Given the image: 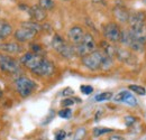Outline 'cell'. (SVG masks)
<instances>
[{"instance_id":"6da1fadb","label":"cell","mask_w":146,"mask_h":140,"mask_svg":"<svg viewBox=\"0 0 146 140\" xmlns=\"http://www.w3.org/2000/svg\"><path fill=\"white\" fill-rule=\"evenodd\" d=\"M82 64L89 70L96 71L100 69H108L112 64V61L104 52L94 51L82 57Z\"/></svg>"},{"instance_id":"7a4b0ae2","label":"cell","mask_w":146,"mask_h":140,"mask_svg":"<svg viewBox=\"0 0 146 140\" xmlns=\"http://www.w3.org/2000/svg\"><path fill=\"white\" fill-rule=\"evenodd\" d=\"M120 42L125 45H127L129 48H131L133 51L136 52H143L144 51V45L145 42L142 40L141 38H138L135 34H133L129 29L121 32V39Z\"/></svg>"},{"instance_id":"3957f363","label":"cell","mask_w":146,"mask_h":140,"mask_svg":"<svg viewBox=\"0 0 146 140\" xmlns=\"http://www.w3.org/2000/svg\"><path fill=\"white\" fill-rule=\"evenodd\" d=\"M74 51H75V53L78 55H80L81 57H83V56H86V55H88L90 53L94 52L96 51V40L92 37L91 34H88V33L84 34L82 40L78 45H75Z\"/></svg>"},{"instance_id":"277c9868","label":"cell","mask_w":146,"mask_h":140,"mask_svg":"<svg viewBox=\"0 0 146 140\" xmlns=\"http://www.w3.org/2000/svg\"><path fill=\"white\" fill-rule=\"evenodd\" d=\"M15 87H16V91L18 92V94L21 98H27L35 91L36 83L26 76H21L16 80Z\"/></svg>"},{"instance_id":"5b68a950","label":"cell","mask_w":146,"mask_h":140,"mask_svg":"<svg viewBox=\"0 0 146 140\" xmlns=\"http://www.w3.org/2000/svg\"><path fill=\"white\" fill-rule=\"evenodd\" d=\"M52 46L58 54H61L63 57L65 58H71L74 55V48L72 46H70L69 44L65 43V40L61 37L60 35H54L52 39Z\"/></svg>"},{"instance_id":"8992f818","label":"cell","mask_w":146,"mask_h":140,"mask_svg":"<svg viewBox=\"0 0 146 140\" xmlns=\"http://www.w3.org/2000/svg\"><path fill=\"white\" fill-rule=\"evenodd\" d=\"M0 69L8 74H17L20 72V65L14 57L0 54Z\"/></svg>"},{"instance_id":"52a82bcc","label":"cell","mask_w":146,"mask_h":140,"mask_svg":"<svg viewBox=\"0 0 146 140\" xmlns=\"http://www.w3.org/2000/svg\"><path fill=\"white\" fill-rule=\"evenodd\" d=\"M42 59H43V57H42L40 55L35 54V53H33V52H29V53L24 54V55L21 56L20 63H21L25 67H27V69H29L31 71H33L34 69H36L37 66L39 65V63L42 62Z\"/></svg>"},{"instance_id":"ba28073f","label":"cell","mask_w":146,"mask_h":140,"mask_svg":"<svg viewBox=\"0 0 146 140\" xmlns=\"http://www.w3.org/2000/svg\"><path fill=\"white\" fill-rule=\"evenodd\" d=\"M104 35L111 43H118L121 39V30L116 24L109 22L104 28Z\"/></svg>"},{"instance_id":"9c48e42d","label":"cell","mask_w":146,"mask_h":140,"mask_svg":"<svg viewBox=\"0 0 146 140\" xmlns=\"http://www.w3.org/2000/svg\"><path fill=\"white\" fill-rule=\"evenodd\" d=\"M54 70L55 67L53 65V63L50 62L48 59L43 58L42 62L39 63V65L37 66L36 69H34L32 72L37 76H50V75H52L54 73Z\"/></svg>"},{"instance_id":"30bf717a","label":"cell","mask_w":146,"mask_h":140,"mask_svg":"<svg viewBox=\"0 0 146 140\" xmlns=\"http://www.w3.org/2000/svg\"><path fill=\"white\" fill-rule=\"evenodd\" d=\"M36 32H34L32 29H28V28H25V27H20L19 29H17L14 33V36H15V38L18 42L26 43V42H29V40L34 39V37L36 36Z\"/></svg>"},{"instance_id":"8fae6325","label":"cell","mask_w":146,"mask_h":140,"mask_svg":"<svg viewBox=\"0 0 146 140\" xmlns=\"http://www.w3.org/2000/svg\"><path fill=\"white\" fill-rule=\"evenodd\" d=\"M113 101H116V102H124V103H127L128 105H131V106H136L137 105L136 98L130 92H128V91H121L118 94H116L113 96Z\"/></svg>"},{"instance_id":"7c38bea8","label":"cell","mask_w":146,"mask_h":140,"mask_svg":"<svg viewBox=\"0 0 146 140\" xmlns=\"http://www.w3.org/2000/svg\"><path fill=\"white\" fill-rule=\"evenodd\" d=\"M83 36H84V32L79 26H74L69 30V38L74 45H78L82 40Z\"/></svg>"},{"instance_id":"4fadbf2b","label":"cell","mask_w":146,"mask_h":140,"mask_svg":"<svg viewBox=\"0 0 146 140\" xmlns=\"http://www.w3.org/2000/svg\"><path fill=\"white\" fill-rule=\"evenodd\" d=\"M28 13H29V16L33 18L36 22L43 21V20L46 18V11L43 10L38 5L31 7V8L28 9Z\"/></svg>"},{"instance_id":"5bb4252c","label":"cell","mask_w":146,"mask_h":140,"mask_svg":"<svg viewBox=\"0 0 146 140\" xmlns=\"http://www.w3.org/2000/svg\"><path fill=\"white\" fill-rule=\"evenodd\" d=\"M113 15L117 18V20L120 21V22H127L129 20V17H130L127 9L123 6H116L113 8Z\"/></svg>"},{"instance_id":"9a60e30c","label":"cell","mask_w":146,"mask_h":140,"mask_svg":"<svg viewBox=\"0 0 146 140\" xmlns=\"http://www.w3.org/2000/svg\"><path fill=\"white\" fill-rule=\"evenodd\" d=\"M0 51L9 54H18L23 51V47L17 43H0Z\"/></svg>"},{"instance_id":"2e32d148","label":"cell","mask_w":146,"mask_h":140,"mask_svg":"<svg viewBox=\"0 0 146 140\" xmlns=\"http://www.w3.org/2000/svg\"><path fill=\"white\" fill-rule=\"evenodd\" d=\"M13 34V27L6 20H0V40L6 39Z\"/></svg>"},{"instance_id":"e0dca14e","label":"cell","mask_w":146,"mask_h":140,"mask_svg":"<svg viewBox=\"0 0 146 140\" xmlns=\"http://www.w3.org/2000/svg\"><path fill=\"white\" fill-rule=\"evenodd\" d=\"M21 27L32 29V30H34L36 33L42 30V26L38 22H36V21H24V22H21Z\"/></svg>"},{"instance_id":"ac0fdd59","label":"cell","mask_w":146,"mask_h":140,"mask_svg":"<svg viewBox=\"0 0 146 140\" xmlns=\"http://www.w3.org/2000/svg\"><path fill=\"white\" fill-rule=\"evenodd\" d=\"M38 6L43 9V10H52L54 8L55 2L54 0H39L38 1Z\"/></svg>"},{"instance_id":"d6986e66","label":"cell","mask_w":146,"mask_h":140,"mask_svg":"<svg viewBox=\"0 0 146 140\" xmlns=\"http://www.w3.org/2000/svg\"><path fill=\"white\" fill-rule=\"evenodd\" d=\"M112 98V93L110 92H104V93H100L98 95L94 96V100L98 101V102H101V101H107V100H110Z\"/></svg>"},{"instance_id":"ffe728a7","label":"cell","mask_w":146,"mask_h":140,"mask_svg":"<svg viewBox=\"0 0 146 140\" xmlns=\"http://www.w3.org/2000/svg\"><path fill=\"white\" fill-rule=\"evenodd\" d=\"M129 90L133 91L134 93L138 94V95H145L146 94V90L143 87H139V85H135V84L129 85Z\"/></svg>"},{"instance_id":"44dd1931","label":"cell","mask_w":146,"mask_h":140,"mask_svg":"<svg viewBox=\"0 0 146 140\" xmlns=\"http://www.w3.org/2000/svg\"><path fill=\"white\" fill-rule=\"evenodd\" d=\"M112 130L109 128H96L93 129V136L94 137H99L101 135H105V133H109Z\"/></svg>"},{"instance_id":"7402d4cb","label":"cell","mask_w":146,"mask_h":140,"mask_svg":"<svg viewBox=\"0 0 146 140\" xmlns=\"http://www.w3.org/2000/svg\"><path fill=\"white\" fill-rule=\"evenodd\" d=\"M58 116H60L61 118L69 119V118L72 116V111H71L69 108H65V109H63V110H61V111L58 112Z\"/></svg>"},{"instance_id":"603a6c76","label":"cell","mask_w":146,"mask_h":140,"mask_svg":"<svg viewBox=\"0 0 146 140\" xmlns=\"http://www.w3.org/2000/svg\"><path fill=\"white\" fill-rule=\"evenodd\" d=\"M86 136V129L84 128H79L74 135V140H82Z\"/></svg>"},{"instance_id":"cb8c5ba5","label":"cell","mask_w":146,"mask_h":140,"mask_svg":"<svg viewBox=\"0 0 146 140\" xmlns=\"http://www.w3.org/2000/svg\"><path fill=\"white\" fill-rule=\"evenodd\" d=\"M81 92L83 93V94H91L92 92H93V88L90 87V85H82L81 87Z\"/></svg>"},{"instance_id":"d4e9b609","label":"cell","mask_w":146,"mask_h":140,"mask_svg":"<svg viewBox=\"0 0 146 140\" xmlns=\"http://www.w3.org/2000/svg\"><path fill=\"white\" fill-rule=\"evenodd\" d=\"M61 104L63 105V106H71V105L74 104V100H73L72 98H66V99H64L62 102H61Z\"/></svg>"},{"instance_id":"484cf974","label":"cell","mask_w":146,"mask_h":140,"mask_svg":"<svg viewBox=\"0 0 146 140\" xmlns=\"http://www.w3.org/2000/svg\"><path fill=\"white\" fill-rule=\"evenodd\" d=\"M66 137V133L65 131L61 130V131H57V133L55 135V140H64Z\"/></svg>"},{"instance_id":"4316f807","label":"cell","mask_w":146,"mask_h":140,"mask_svg":"<svg viewBox=\"0 0 146 140\" xmlns=\"http://www.w3.org/2000/svg\"><path fill=\"white\" fill-rule=\"evenodd\" d=\"M135 121H136V119L134 117H126L125 118V122H126V125H128V127L133 125L135 123Z\"/></svg>"},{"instance_id":"83f0119b","label":"cell","mask_w":146,"mask_h":140,"mask_svg":"<svg viewBox=\"0 0 146 140\" xmlns=\"http://www.w3.org/2000/svg\"><path fill=\"white\" fill-rule=\"evenodd\" d=\"M108 140H125V138L120 135H112V136H110Z\"/></svg>"},{"instance_id":"f1b7e54d","label":"cell","mask_w":146,"mask_h":140,"mask_svg":"<svg viewBox=\"0 0 146 140\" xmlns=\"http://www.w3.org/2000/svg\"><path fill=\"white\" fill-rule=\"evenodd\" d=\"M73 91L70 88H66L64 91H63V95H72Z\"/></svg>"},{"instance_id":"f546056e","label":"cell","mask_w":146,"mask_h":140,"mask_svg":"<svg viewBox=\"0 0 146 140\" xmlns=\"http://www.w3.org/2000/svg\"><path fill=\"white\" fill-rule=\"evenodd\" d=\"M92 1H94V2H100V1H102V0H92Z\"/></svg>"},{"instance_id":"4dcf8cb0","label":"cell","mask_w":146,"mask_h":140,"mask_svg":"<svg viewBox=\"0 0 146 140\" xmlns=\"http://www.w3.org/2000/svg\"><path fill=\"white\" fill-rule=\"evenodd\" d=\"M1 95H2V90L0 88V96H1Z\"/></svg>"},{"instance_id":"1f68e13d","label":"cell","mask_w":146,"mask_h":140,"mask_svg":"<svg viewBox=\"0 0 146 140\" xmlns=\"http://www.w3.org/2000/svg\"><path fill=\"white\" fill-rule=\"evenodd\" d=\"M65 1H68V0H65Z\"/></svg>"}]
</instances>
